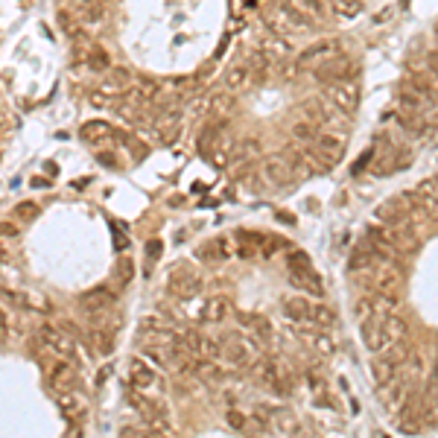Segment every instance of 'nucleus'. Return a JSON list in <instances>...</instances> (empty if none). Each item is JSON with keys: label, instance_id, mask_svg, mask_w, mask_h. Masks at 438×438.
<instances>
[{"label": "nucleus", "instance_id": "25", "mask_svg": "<svg viewBox=\"0 0 438 438\" xmlns=\"http://www.w3.org/2000/svg\"><path fill=\"white\" fill-rule=\"evenodd\" d=\"M371 301H374V315H392L400 310V301L395 292H377Z\"/></svg>", "mask_w": 438, "mask_h": 438}, {"label": "nucleus", "instance_id": "22", "mask_svg": "<svg viewBox=\"0 0 438 438\" xmlns=\"http://www.w3.org/2000/svg\"><path fill=\"white\" fill-rule=\"evenodd\" d=\"M327 112H331V108H324L322 100H304V103H301V114H304V120H310V123H315V126H324Z\"/></svg>", "mask_w": 438, "mask_h": 438}, {"label": "nucleus", "instance_id": "48", "mask_svg": "<svg viewBox=\"0 0 438 438\" xmlns=\"http://www.w3.org/2000/svg\"><path fill=\"white\" fill-rule=\"evenodd\" d=\"M260 152V146H258V140H246V143H242L240 146V158H254V155H258Z\"/></svg>", "mask_w": 438, "mask_h": 438}, {"label": "nucleus", "instance_id": "17", "mask_svg": "<svg viewBox=\"0 0 438 438\" xmlns=\"http://www.w3.org/2000/svg\"><path fill=\"white\" fill-rule=\"evenodd\" d=\"M231 315V304L225 301V298H219V295H213V298H208L202 304V322H225Z\"/></svg>", "mask_w": 438, "mask_h": 438}, {"label": "nucleus", "instance_id": "24", "mask_svg": "<svg viewBox=\"0 0 438 438\" xmlns=\"http://www.w3.org/2000/svg\"><path fill=\"white\" fill-rule=\"evenodd\" d=\"M383 327H386V336L392 339V342H400V339H406V333H409V327H406L404 319H400V313L383 315Z\"/></svg>", "mask_w": 438, "mask_h": 438}, {"label": "nucleus", "instance_id": "20", "mask_svg": "<svg viewBox=\"0 0 438 438\" xmlns=\"http://www.w3.org/2000/svg\"><path fill=\"white\" fill-rule=\"evenodd\" d=\"M395 371H397V362H392L388 357L377 354V357L371 359V377H374L377 386H386L388 380H395Z\"/></svg>", "mask_w": 438, "mask_h": 438}, {"label": "nucleus", "instance_id": "53", "mask_svg": "<svg viewBox=\"0 0 438 438\" xmlns=\"http://www.w3.org/2000/svg\"><path fill=\"white\" fill-rule=\"evenodd\" d=\"M371 158H374V152H365V158H359V161L354 164V176H359V173H362V169H365V167H368V164H371Z\"/></svg>", "mask_w": 438, "mask_h": 438}, {"label": "nucleus", "instance_id": "55", "mask_svg": "<svg viewBox=\"0 0 438 438\" xmlns=\"http://www.w3.org/2000/svg\"><path fill=\"white\" fill-rule=\"evenodd\" d=\"M108 377H112V368L105 365V368H100V374H96V386H103V383L108 380Z\"/></svg>", "mask_w": 438, "mask_h": 438}, {"label": "nucleus", "instance_id": "26", "mask_svg": "<svg viewBox=\"0 0 438 438\" xmlns=\"http://www.w3.org/2000/svg\"><path fill=\"white\" fill-rule=\"evenodd\" d=\"M272 427H275L278 432H284V435L301 432L295 415H292V412H286V409H275V415H272Z\"/></svg>", "mask_w": 438, "mask_h": 438}, {"label": "nucleus", "instance_id": "15", "mask_svg": "<svg viewBox=\"0 0 438 438\" xmlns=\"http://www.w3.org/2000/svg\"><path fill=\"white\" fill-rule=\"evenodd\" d=\"M56 404H59V409L65 412L67 421H85V404L76 395H73V388H70V392H59L56 395Z\"/></svg>", "mask_w": 438, "mask_h": 438}, {"label": "nucleus", "instance_id": "21", "mask_svg": "<svg viewBox=\"0 0 438 438\" xmlns=\"http://www.w3.org/2000/svg\"><path fill=\"white\" fill-rule=\"evenodd\" d=\"M50 386L56 388V392H70V388L76 386V371H73L67 362H59L50 371Z\"/></svg>", "mask_w": 438, "mask_h": 438}, {"label": "nucleus", "instance_id": "18", "mask_svg": "<svg viewBox=\"0 0 438 438\" xmlns=\"http://www.w3.org/2000/svg\"><path fill=\"white\" fill-rule=\"evenodd\" d=\"M251 79V70H249V65H240V62H234V65H228L225 67V73H222V85L228 91H240L242 85H246Z\"/></svg>", "mask_w": 438, "mask_h": 438}, {"label": "nucleus", "instance_id": "30", "mask_svg": "<svg viewBox=\"0 0 438 438\" xmlns=\"http://www.w3.org/2000/svg\"><path fill=\"white\" fill-rule=\"evenodd\" d=\"M292 138L301 143H313L319 138V126L310 123V120H298V123H292Z\"/></svg>", "mask_w": 438, "mask_h": 438}, {"label": "nucleus", "instance_id": "36", "mask_svg": "<svg viewBox=\"0 0 438 438\" xmlns=\"http://www.w3.org/2000/svg\"><path fill=\"white\" fill-rule=\"evenodd\" d=\"M225 418L231 424V430H237V432H246L249 430V418H246V412H240V409H228L225 412Z\"/></svg>", "mask_w": 438, "mask_h": 438}, {"label": "nucleus", "instance_id": "13", "mask_svg": "<svg viewBox=\"0 0 438 438\" xmlns=\"http://www.w3.org/2000/svg\"><path fill=\"white\" fill-rule=\"evenodd\" d=\"M281 310H284V315H286L289 322L304 324V322H310V315H313V304L304 301V298H298V295H292V298H284Z\"/></svg>", "mask_w": 438, "mask_h": 438}, {"label": "nucleus", "instance_id": "58", "mask_svg": "<svg viewBox=\"0 0 438 438\" xmlns=\"http://www.w3.org/2000/svg\"><path fill=\"white\" fill-rule=\"evenodd\" d=\"M32 187H50V181H47V178H32Z\"/></svg>", "mask_w": 438, "mask_h": 438}, {"label": "nucleus", "instance_id": "4", "mask_svg": "<svg viewBox=\"0 0 438 438\" xmlns=\"http://www.w3.org/2000/svg\"><path fill=\"white\" fill-rule=\"evenodd\" d=\"M359 336L371 354H383V351L392 345V339L386 336V327H383V315H371V319L359 322Z\"/></svg>", "mask_w": 438, "mask_h": 438}, {"label": "nucleus", "instance_id": "35", "mask_svg": "<svg viewBox=\"0 0 438 438\" xmlns=\"http://www.w3.org/2000/svg\"><path fill=\"white\" fill-rule=\"evenodd\" d=\"M15 301L27 310H50V304H47L41 295H32V292H21V295H15Z\"/></svg>", "mask_w": 438, "mask_h": 438}, {"label": "nucleus", "instance_id": "7", "mask_svg": "<svg viewBox=\"0 0 438 438\" xmlns=\"http://www.w3.org/2000/svg\"><path fill=\"white\" fill-rule=\"evenodd\" d=\"M324 94H327V100H331L336 108H342V112H354L357 108V103H359V88L354 82H348V79H342V82H331L324 88Z\"/></svg>", "mask_w": 438, "mask_h": 438}, {"label": "nucleus", "instance_id": "9", "mask_svg": "<svg viewBox=\"0 0 438 438\" xmlns=\"http://www.w3.org/2000/svg\"><path fill=\"white\" fill-rule=\"evenodd\" d=\"M39 342H44L47 348H53V354H59L62 359H73V357H76V342H73L67 333L56 331V327H50V324L39 327Z\"/></svg>", "mask_w": 438, "mask_h": 438}, {"label": "nucleus", "instance_id": "23", "mask_svg": "<svg viewBox=\"0 0 438 438\" xmlns=\"http://www.w3.org/2000/svg\"><path fill=\"white\" fill-rule=\"evenodd\" d=\"M88 339H91V345H94V351L100 357H108L114 351V336L108 331H103V327H94V331L88 333Z\"/></svg>", "mask_w": 438, "mask_h": 438}, {"label": "nucleus", "instance_id": "47", "mask_svg": "<svg viewBox=\"0 0 438 438\" xmlns=\"http://www.w3.org/2000/svg\"><path fill=\"white\" fill-rule=\"evenodd\" d=\"M161 240H149V242H146V258H149L152 263L158 260V258H161Z\"/></svg>", "mask_w": 438, "mask_h": 438}, {"label": "nucleus", "instance_id": "52", "mask_svg": "<svg viewBox=\"0 0 438 438\" xmlns=\"http://www.w3.org/2000/svg\"><path fill=\"white\" fill-rule=\"evenodd\" d=\"M105 3L108 0H76V6L82 9H105Z\"/></svg>", "mask_w": 438, "mask_h": 438}, {"label": "nucleus", "instance_id": "42", "mask_svg": "<svg viewBox=\"0 0 438 438\" xmlns=\"http://www.w3.org/2000/svg\"><path fill=\"white\" fill-rule=\"evenodd\" d=\"M310 258L304 251H292L289 254V272H304V269H310Z\"/></svg>", "mask_w": 438, "mask_h": 438}, {"label": "nucleus", "instance_id": "19", "mask_svg": "<svg viewBox=\"0 0 438 438\" xmlns=\"http://www.w3.org/2000/svg\"><path fill=\"white\" fill-rule=\"evenodd\" d=\"M240 322L249 327V331L260 339V342H272V336H275V331H272V324H269V319H263V315H254V313H242L240 315Z\"/></svg>", "mask_w": 438, "mask_h": 438}, {"label": "nucleus", "instance_id": "59", "mask_svg": "<svg viewBox=\"0 0 438 438\" xmlns=\"http://www.w3.org/2000/svg\"><path fill=\"white\" fill-rule=\"evenodd\" d=\"M435 35H438V27H435Z\"/></svg>", "mask_w": 438, "mask_h": 438}, {"label": "nucleus", "instance_id": "57", "mask_svg": "<svg viewBox=\"0 0 438 438\" xmlns=\"http://www.w3.org/2000/svg\"><path fill=\"white\" fill-rule=\"evenodd\" d=\"M3 237L9 240V237H18V228L12 225V222H3Z\"/></svg>", "mask_w": 438, "mask_h": 438}, {"label": "nucleus", "instance_id": "6", "mask_svg": "<svg viewBox=\"0 0 438 438\" xmlns=\"http://www.w3.org/2000/svg\"><path fill=\"white\" fill-rule=\"evenodd\" d=\"M377 397H380V404L392 412V415H397V412H404L406 400H409V380H388L386 386H380V392H377Z\"/></svg>", "mask_w": 438, "mask_h": 438}, {"label": "nucleus", "instance_id": "1", "mask_svg": "<svg viewBox=\"0 0 438 438\" xmlns=\"http://www.w3.org/2000/svg\"><path fill=\"white\" fill-rule=\"evenodd\" d=\"M304 158H307L319 173H327V169H333L345 158V140H339V135L324 132V135H319L313 140V149L304 152Z\"/></svg>", "mask_w": 438, "mask_h": 438}, {"label": "nucleus", "instance_id": "14", "mask_svg": "<svg viewBox=\"0 0 438 438\" xmlns=\"http://www.w3.org/2000/svg\"><path fill=\"white\" fill-rule=\"evenodd\" d=\"M222 359L228 365H237V368H246V365L251 362V351L246 348V342L228 339V342H222Z\"/></svg>", "mask_w": 438, "mask_h": 438}, {"label": "nucleus", "instance_id": "49", "mask_svg": "<svg viewBox=\"0 0 438 438\" xmlns=\"http://www.w3.org/2000/svg\"><path fill=\"white\" fill-rule=\"evenodd\" d=\"M409 164H412V152L395 149V169H404V167H409Z\"/></svg>", "mask_w": 438, "mask_h": 438}, {"label": "nucleus", "instance_id": "3", "mask_svg": "<svg viewBox=\"0 0 438 438\" xmlns=\"http://www.w3.org/2000/svg\"><path fill=\"white\" fill-rule=\"evenodd\" d=\"M351 70H354V65H351L348 56H327L313 67V76L324 85H331V82H342L345 76H351Z\"/></svg>", "mask_w": 438, "mask_h": 438}, {"label": "nucleus", "instance_id": "44", "mask_svg": "<svg viewBox=\"0 0 438 438\" xmlns=\"http://www.w3.org/2000/svg\"><path fill=\"white\" fill-rule=\"evenodd\" d=\"M313 348L319 351V354H333V342L327 336H313Z\"/></svg>", "mask_w": 438, "mask_h": 438}, {"label": "nucleus", "instance_id": "16", "mask_svg": "<svg viewBox=\"0 0 438 438\" xmlns=\"http://www.w3.org/2000/svg\"><path fill=\"white\" fill-rule=\"evenodd\" d=\"M289 281L295 284L298 289H304V292H313V295H324V284H322V278L313 272V266H310V269H304V272H289Z\"/></svg>", "mask_w": 438, "mask_h": 438}, {"label": "nucleus", "instance_id": "8", "mask_svg": "<svg viewBox=\"0 0 438 438\" xmlns=\"http://www.w3.org/2000/svg\"><path fill=\"white\" fill-rule=\"evenodd\" d=\"M388 246L395 249V254L412 258V254H418L421 240L415 237V231H412L406 222H400V225H388Z\"/></svg>", "mask_w": 438, "mask_h": 438}, {"label": "nucleus", "instance_id": "56", "mask_svg": "<svg viewBox=\"0 0 438 438\" xmlns=\"http://www.w3.org/2000/svg\"><path fill=\"white\" fill-rule=\"evenodd\" d=\"M427 62H430L432 76H438V53H430V56H427Z\"/></svg>", "mask_w": 438, "mask_h": 438}, {"label": "nucleus", "instance_id": "28", "mask_svg": "<svg viewBox=\"0 0 438 438\" xmlns=\"http://www.w3.org/2000/svg\"><path fill=\"white\" fill-rule=\"evenodd\" d=\"M82 138L88 140V143H100V140L114 138V129L105 126V123H85L82 126Z\"/></svg>", "mask_w": 438, "mask_h": 438}, {"label": "nucleus", "instance_id": "31", "mask_svg": "<svg viewBox=\"0 0 438 438\" xmlns=\"http://www.w3.org/2000/svg\"><path fill=\"white\" fill-rule=\"evenodd\" d=\"M143 430L149 432V435H173V424H169L167 415H155V418L146 421Z\"/></svg>", "mask_w": 438, "mask_h": 438}, {"label": "nucleus", "instance_id": "27", "mask_svg": "<svg viewBox=\"0 0 438 438\" xmlns=\"http://www.w3.org/2000/svg\"><path fill=\"white\" fill-rule=\"evenodd\" d=\"M129 70H108V76L103 79V91L105 94H120L129 88Z\"/></svg>", "mask_w": 438, "mask_h": 438}, {"label": "nucleus", "instance_id": "5", "mask_svg": "<svg viewBox=\"0 0 438 438\" xmlns=\"http://www.w3.org/2000/svg\"><path fill=\"white\" fill-rule=\"evenodd\" d=\"M260 176H263L266 185H272V187H286L289 181L295 178V167L289 164V158H286V155H272L269 161L263 164Z\"/></svg>", "mask_w": 438, "mask_h": 438}, {"label": "nucleus", "instance_id": "29", "mask_svg": "<svg viewBox=\"0 0 438 438\" xmlns=\"http://www.w3.org/2000/svg\"><path fill=\"white\" fill-rule=\"evenodd\" d=\"M310 324L322 327V331H331V327L336 324V315L331 307H324V304H315L313 307V315H310Z\"/></svg>", "mask_w": 438, "mask_h": 438}, {"label": "nucleus", "instance_id": "34", "mask_svg": "<svg viewBox=\"0 0 438 438\" xmlns=\"http://www.w3.org/2000/svg\"><path fill=\"white\" fill-rule=\"evenodd\" d=\"M333 12L339 18H357L362 12V3L359 0H333Z\"/></svg>", "mask_w": 438, "mask_h": 438}, {"label": "nucleus", "instance_id": "40", "mask_svg": "<svg viewBox=\"0 0 438 438\" xmlns=\"http://www.w3.org/2000/svg\"><path fill=\"white\" fill-rule=\"evenodd\" d=\"M211 108L216 114H228L231 108H234V96H231V94H216L211 100Z\"/></svg>", "mask_w": 438, "mask_h": 438}, {"label": "nucleus", "instance_id": "32", "mask_svg": "<svg viewBox=\"0 0 438 438\" xmlns=\"http://www.w3.org/2000/svg\"><path fill=\"white\" fill-rule=\"evenodd\" d=\"M216 140H219V126H208L199 135V140H196V146H199V152L202 155H211L213 152V146H216Z\"/></svg>", "mask_w": 438, "mask_h": 438}, {"label": "nucleus", "instance_id": "12", "mask_svg": "<svg viewBox=\"0 0 438 438\" xmlns=\"http://www.w3.org/2000/svg\"><path fill=\"white\" fill-rule=\"evenodd\" d=\"M79 304H82L85 313H105V310L114 304V295H112V289L96 286V289H91V292H85V295L79 298Z\"/></svg>", "mask_w": 438, "mask_h": 438}, {"label": "nucleus", "instance_id": "39", "mask_svg": "<svg viewBox=\"0 0 438 438\" xmlns=\"http://www.w3.org/2000/svg\"><path fill=\"white\" fill-rule=\"evenodd\" d=\"M114 269H117V272H114L117 281H120V284H126V281H132V275H135V263L126 260V258H120Z\"/></svg>", "mask_w": 438, "mask_h": 438}, {"label": "nucleus", "instance_id": "50", "mask_svg": "<svg viewBox=\"0 0 438 438\" xmlns=\"http://www.w3.org/2000/svg\"><path fill=\"white\" fill-rule=\"evenodd\" d=\"M202 354H208V357H222V345H219L216 339H205Z\"/></svg>", "mask_w": 438, "mask_h": 438}, {"label": "nucleus", "instance_id": "38", "mask_svg": "<svg viewBox=\"0 0 438 438\" xmlns=\"http://www.w3.org/2000/svg\"><path fill=\"white\" fill-rule=\"evenodd\" d=\"M354 315H357V319L359 322H365V319H371V315H374V301L371 298H357L354 301Z\"/></svg>", "mask_w": 438, "mask_h": 438}, {"label": "nucleus", "instance_id": "10", "mask_svg": "<svg viewBox=\"0 0 438 438\" xmlns=\"http://www.w3.org/2000/svg\"><path fill=\"white\" fill-rule=\"evenodd\" d=\"M406 199H409V193H406V196H397V199H392V202L380 205V208L374 211V216L380 219V222H386V225L406 222V216H409V211H412V202L406 205Z\"/></svg>", "mask_w": 438, "mask_h": 438}, {"label": "nucleus", "instance_id": "51", "mask_svg": "<svg viewBox=\"0 0 438 438\" xmlns=\"http://www.w3.org/2000/svg\"><path fill=\"white\" fill-rule=\"evenodd\" d=\"M96 161H100L103 167H112V169H117V167H120V164L114 161V155H112V152H100V155H96Z\"/></svg>", "mask_w": 438, "mask_h": 438}, {"label": "nucleus", "instance_id": "46", "mask_svg": "<svg viewBox=\"0 0 438 438\" xmlns=\"http://www.w3.org/2000/svg\"><path fill=\"white\" fill-rule=\"evenodd\" d=\"M178 135H181V126L176 123V126H167L164 135H158V140H161V143H173V140H178Z\"/></svg>", "mask_w": 438, "mask_h": 438}, {"label": "nucleus", "instance_id": "41", "mask_svg": "<svg viewBox=\"0 0 438 438\" xmlns=\"http://www.w3.org/2000/svg\"><path fill=\"white\" fill-rule=\"evenodd\" d=\"M88 65L94 70H108V67H112V59H108V53H103V50H91L88 53Z\"/></svg>", "mask_w": 438, "mask_h": 438}, {"label": "nucleus", "instance_id": "2", "mask_svg": "<svg viewBox=\"0 0 438 438\" xmlns=\"http://www.w3.org/2000/svg\"><path fill=\"white\" fill-rule=\"evenodd\" d=\"M169 292H173L176 298H181V301L196 298L202 292V278L187 272L185 266H173V272H169Z\"/></svg>", "mask_w": 438, "mask_h": 438}, {"label": "nucleus", "instance_id": "37", "mask_svg": "<svg viewBox=\"0 0 438 438\" xmlns=\"http://www.w3.org/2000/svg\"><path fill=\"white\" fill-rule=\"evenodd\" d=\"M39 213H41V208H39L35 202H18V205H15V216L23 219V222H30V219H35Z\"/></svg>", "mask_w": 438, "mask_h": 438}, {"label": "nucleus", "instance_id": "45", "mask_svg": "<svg viewBox=\"0 0 438 438\" xmlns=\"http://www.w3.org/2000/svg\"><path fill=\"white\" fill-rule=\"evenodd\" d=\"M301 9H307L310 15H324V3L322 0H298Z\"/></svg>", "mask_w": 438, "mask_h": 438}, {"label": "nucleus", "instance_id": "43", "mask_svg": "<svg viewBox=\"0 0 438 438\" xmlns=\"http://www.w3.org/2000/svg\"><path fill=\"white\" fill-rule=\"evenodd\" d=\"M193 371H196L199 377H205V380H219V368H216V365H211L208 359L196 362V368H193Z\"/></svg>", "mask_w": 438, "mask_h": 438}, {"label": "nucleus", "instance_id": "54", "mask_svg": "<svg viewBox=\"0 0 438 438\" xmlns=\"http://www.w3.org/2000/svg\"><path fill=\"white\" fill-rule=\"evenodd\" d=\"M427 213H430L432 219H438V196H432V199H427Z\"/></svg>", "mask_w": 438, "mask_h": 438}, {"label": "nucleus", "instance_id": "11", "mask_svg": "<svg viewBox=\"0 0 438 438\" xmlns=\"http://www.w3.org/2000/svg\"><path fill=\"white\" fill-rule=\"evenodd\" d=\"M129 383L143 388V392H149L152 386H161V377H158V371L152 365H146L143 359H132L129 362Z\"/></svg>", "mask_w": 438, "mask_h": 438}, {"label": "nucleus", "instance_id": "33", "mask_svg": "<svg viewBox=\"0 0 438 438\" xmlns=\"http://www.w3.org/2000/svg\"><path fill=\"white\" fill-rule=\"evenodd\" d=\"M333 50H336V44L333 41H322L319 47H310V50H304L301 53V62H313V59H327V56H333Z\"/></svg>", "mask_w": 438, "mask_h": 438}]
</instances>
